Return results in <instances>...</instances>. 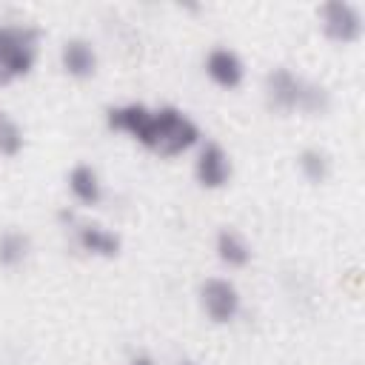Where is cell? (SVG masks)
<instances>
[{
    "mask_svg": "<svg viewBox=\"0 0 365 365\" xmlns=\"http://www.w3.org/2000/svg\"><path fill=\"white\" fill-rule=\"evenodd\" d=\"M106 125L160 157H180L202 143V131L197 120L177 106H157V108L145 103L108 106Z\"/></svg>",
    "mask_w": 365,
    "mask_h": 365,
    "instance_id": "6da1fadb",
    "label": "cell"
},
{
    "mask_svg": "<svg viewBox=\"0 0 365 365\" xmlns=\"http://www.w3.org/2000/svg\"><path fill=\"white\" fill-rule=\"evenodd\" d=\"M265 106L277 114H325L331 106V94L325 86L305 80L288 66H274L262 80Z\"/></svg>",
    "mask_w": 365,
    "mask_h": 365,
    "instance_id": "7a4b0ae2",
    "label": "cell"
},
{
    "mask_svg": "<svg viewBox=\"0 0 365 365\" xmlns=\"http://www.w3.org/2000/svg\"><path fill=\"white\" fill-rule=\"evenodd\" d=\"M40 29L29 23H0V88L26 80L40 57Z\"/></svg>",
    "mask_w": 365,
    "mask_h": 365,
    "instance_id": "3957f363",
    "label": "cell"
},
{
    "mask_svg": "<svg viewBox=\"0 0 365 365\" xmlns=\"http://www.w3.org/2000/svg\"><path fill=\"white\" fill-rule=\"evenodd\" d=\"M317 20H319L322 37L336 46H354L365 34L362 9L351 0H325L317 9Z\"/></svg>",
    "mask_w": 365,
    "mask_h": 365,
    "instance_id": "277c9868",
    "label": "cell"
},
{
    "mask_svg": "<svg viewBox=\"0 0 365 365\" xmlns=\"http://www.w3.org/2000/svg\"><path fill=\"white\" fill-rule=\"evenodd\" d=\"M60 220L63 225L71 231L77 248L88 257H100V259H114L120 257L123 251V237L103 225V222H94V220H80L74 211H60Z\"/></svg>",
    "mask_w": 365,
    "mask_h": 365,
    "instance_id": "5b68a950",
    "label": "cell"
},
{
    "mask_svg": "<svg viewBox=\"0 0 365 365\" xmlns=\"http://www.w3.org/2000/svg\"><path fill=\"white\" fill-rule=\"evenodd\" d=\"M200 305L214 325H228L242 311V294L228 277H208L200 285Z\"/></svg>",
    "mask_w": 365,
    "mask_h": 365,
    "instance_id": "8992f818",
    "label": "cell"
},
{
    "mask_svg": "<svg viewBox=\"0 0 365 365\" xmlns=\"http://www.w3.org/2000/svg\"><path fill=\"white\" fill-rule=\"evenodd\" d=\"M194 180L200 188L205 191H220L231 182L234 174V163L231 154L217 143V140H202L194 148Z\"/></svg>",
    "mask_w": 365,
    "mask_h": 365,
    "instance_id": "52a82bcc",
    "label": "cell"
},
{
    "mask_svg": "<svg viewBox=\"0 0 365 365\" xmlns=\"http://www.w3.org/2000/svg\"><path fill=\"white\" fill-rule=\"evenodd\" d=\"M202 71L205 77L222 88V91H234L242 86L245 80V60L231 48V46H211L205 51V60H202Z\"/></svg>",
    "mask_w": 365,
    "mask_h": 365,
    "instance_id": "ba28073f",
    "label": "cell"
},
{
    "mask_svg": "<svg viewBox=\"0 0 365 365\" xmlns=\"http://www.w3.org/2000/svg\"><path fill=\"white\" fill-rule=\"evenodd\" d=\"M60 68L71 80H91L97 74L100 57L88 37H68L60 43Z\"/></svg>",
    "mask_w": 365,
    "mask_h": 365,
    "instance_id": "9c48e42d",
    "label": "cell"
},
{
    "mask_svg": "<svg viewBox=\"0 0 365 365\" xmlns=\"http://www.w3.org/2000/svg\"><path fill=\"white\" fill-rule=\"evenodd\" d=\"M66 185H68V194L77 205L91 208V205L103 202L106 188H103V180H100V174L91 163H74L66 174Z\"/></svg>",
    "mask_w": 365,
    "mask_h": 365,
    "instance_id": "30bf717a",
    "label": "cell"
},
{
    "mask_svg": "<svg viewBox=\"0 0 365 365\" xmlns=\"http://www.w3.org/2000/svg\"><path fill=\"white\" fill-rule=\"evenodd\" d=\"M214 254L225 268H245L254 257L251 242L237 231V228H220L214 237Z\"/></svg>",
    "mask_w": 365,
    "mask_h": 365,
    "instance_id": "8fae6325",
    "label": "cell"
},
{
    "mask_svg": "<svg viewBox=\"0 0 365 365\" xmlns=\"http://www.w3.org/2000/svg\"><path fill=\"white\" fill-rule=\"evenodd\" d=\"M31 254V237L20 228L0 231V268H20Z\"/></svg>",
    "mask_w": 365,
    "mask_h": 365,
    "instance_id": "7c38bea8",
    "label": "cell"
},
{
    "mask_svg": "<svg viewBox=\"0 0 365 365\" xmlns=\"http://www.w3.org/2000/svg\"><path fill=\"white\" fill-rule=\"evenodd\" d=\"M297 168L308 182L322 185L331 177V154L325 148H319V145H308V148H302L297 154Z\"/></svg>",
    "mask_w": 365,
    "mask_h": 365,
    "instance_id": "4fadbf2b",
    "label": "cell"
},
{
    "mask_svg": "<svg viewBox=\"0 0 365 365\" xmlns=\"http://www.w3.org/2000/svg\"><path fill=\"white\" fill-rule=\"evenodd\" d=\"M23 148H26L23 125H20L6 108H0V157L11 160V157H17Z\"/></svg>",
    "mask_w": 365,
    "mask_h": 365,
    "instance_id": "5bb4252c",
    "label": "cell"
},
{
    "mask_svg": "<svg viewBox=\"0 0 365 365\" xmlns=\"http://www.w3.org/2000/svg\"><path fill=\"white\" fill-rule=\"evenodd\" d=\"M125 365H157V359L151 354H134V356H128Z\"/></svg>",
    "mask_w": 365,
    "mask_h": 365,
    "instance_id": "9a60e30c",
    "label": "cell"
},
{
    "mask_svg": "<svg viewBox=\"0 0 365 365\" xmlns=\"http://www.w3.org/2000/svg\"><path fill=\"white\" fill-rule=\"evenodd\" d=\"M180 365H197V362H180Z\"/></svg>",
    "mask_w": 365,
    "mask_h": 365,
    "instance_id": "2e32d148",
    "label": "cell"
}]
</instances>
